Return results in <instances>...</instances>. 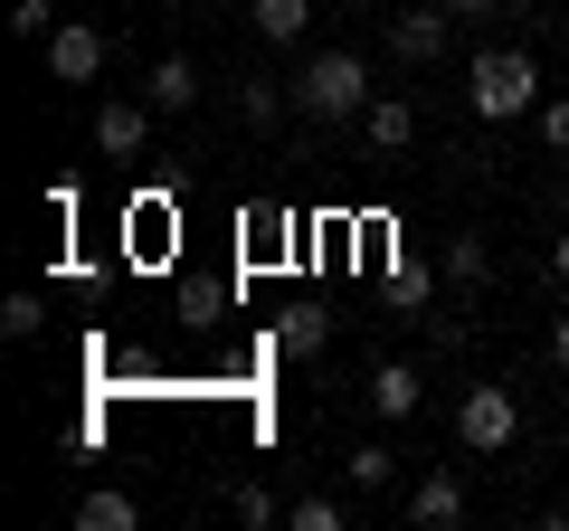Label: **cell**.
I'll use <instances>...</instances> for the list:
<instances>
[{
  "label": "cell",
  "mask_w": 569,
  "mask_h": 531,
  "mask_svg": "<svg viewBox=\"0 0 569 531\" xmlns=\"http://www.w3.org/2000/svg\"><path fill=\"white\" fill-rule=\"evenodd\" d=\"M370 96H380V86H370L361 48H313L305 77H295V114H305V123H361Z\"/></svg>",
  "instance_id": "6da1fadb"
},
{
  "label": "cell",
  "mask_w": 569,
  "mask_h": 531,
  "mask_svg": "<svg viewBox=\"0 0 569 531\" xmlns=\"http://www.w3.org/2000/svg\"><path fill=\"white\" fill-rule=\"evenodd\" d=\"M466 104H475L485 123L541 114V67H531V48H485V58L466 67Z\"/></svg>",
  "instance_id": "7a4b0ae2"
},
{
  "label": "cell",
  "mask_w": 569,
  "mask_h": 531,
  "mask_svg": "<svg viewBox=\"0 0 569 531\" xmlns=\"http://www.w3.org/2000/svg\"><path fill=\"white\" fill-rule=\"evenodd\" d=\"M456 437H466L475 455H503L512 437H522V399H512L503 380H485V389H466V399H456Z\"/></svg>",
  "instance_id": "3957f363"
},
{
  "label": "cell",
  "mask_w": 569,
  "mask_h": 531,
  "mask_svg": "<svg viewBox=\"0 0 569 531\" xmlns=\"http://www.w3.org/2000/svg\"><path fill=\"white\" fill-rule=\"evenodd\" d=\"M152 114H162L152 96H104L96 104V152L104 162H142L152 152Z\"/></svg>",
  "instance_id": "277c9868"
},
{
  "label": "cell",
  "mask_w": 569,
  "mask_h": 531,
  "mask_svg": "<svg viewBox=\"0 0 569 531\" xmlns=\"http://www.w3.org/2000/svg\"><path fill=\"white\" fill-rule=\"evenodd\" d=\"M39 58H48V86H96L114 48H104V29H96V20H58V39H48Z\"/></svg>",
  "instance_id": "5b68a950"
},
{
  "label": "cell",
  "mask_w": 569,
  "mask_h": 531,
  "mask_svg": "<svg viewBox=\"0 0 569 531\" xmlns=\"http://www.w3.org/2000/svg\"><path fill=\"white\" fill-rule=\"evenodd\" d=\"M447 39H456V10H447V0H427V10H399V20H389V58H399V67L447 58Z\"/></svg>",
  "instance_id": "8992f818"
},
{
  "label": "cell",
  "mask_w": 569,
  "mask_h": 531,
  "mask_svg": "<svg viewBox=\"0 0 569 531\" xmlns=\"http://www.w3.org/2000/svg\"><path fill=\"white\" fill-rule=\"evenodd\" d=\"M361 399H370V418H389V428H399V418H418V409H427V380H418V361H380Z\"/></svg>",
  "instance_id": "52a82bcc"
},
{
  "label": "cell",
  "mask_w": 569,
  "mask_h": 531,
  "mask_svg": "<svg viewBox=\"0 0 569 531\" xmlns=\"http://www.w3.org/2000/svg\"><path fill=\"white\" fill-rule=\"evenodd\" d=\"M408 522H418V531H456V522H466V484H456L447 465L418 474V484H408Z\"/></svg>",
  "instance_id": "ba28073f"
},
{
  "label": "cell",
  "mask_w": 569,
  "mask_h": 531,
  "mask_svg": "<svg viewBox=\"0 0 569 531\" xmlns=\"http://www.w3.org/2000/svg\"><path fill=\"white\" fill-rule=\"evenodd\" d=\"M361 143H370V152H408V143H418V104H408V96H370Z\"/></svg>",
  "instance_id": "9c48e42d"
},
{
  "label": "cell",
  "mask_w": 569,
  "mask_h": 531,
  "mask_svg": "<svg viewBox=\"0 0 569 531\" xmlns=\"http://www.w3.org/2000/svg\"><path fill=\"white\" fill-rule=\"evenodd\" d=\"M313 10H323V0H257L247 20H257L266 48H305V39H313Z\"/></svg>",
  "instance_id": "30bf717a"
},
{
  "label": "cell",
  "mask_w": 569,
  "mask_h": 531,
  "mask_svg": "<svg viewBox=\"0 0 569 531\" xmlns=\"http://www.w3.org/2000/svg\"><path fill=\"white\" fill-rule=\"evenodd\" d=\"M142 96L162 104V114H190V104H200V67H190L181 48H171V58H152V77H142Z\"/></svg>",
  "instance_id": "8fae6325"
},
{
  "label": "cell",
  "mask_w": 569,
  "mask_h": 531,
  "mask_svg": "<svg viewBox=\"0 0 569 531\" xmlns=\"http://www.w3.org/2000/svg\"><path fill=\"white\" fill-rule=\"evenodd\" d=\"M284 104H295V86H276V77H238V123H247V133H284Z\"/></svg>",
  "instance_id": "7c38bea8"
},
{
  "label": "cell",
  "mask_w": 569,
  "mask_h": 531,
  "mask_svg": "<svg viewBox=\"0 0 569 531\" xmlns=\"http://www.w3.org/2000/svg\"><path fill=\"white\" fill-rule=\"evenodd\" d=\"M276 351H284V361H323V351H332V313L295 304V313L276 323Z\"/></svg>",
  "instance_id": "4fadbf2b"
},
{
  "label": "cell",
  "mask_w": 569,
  "mask_h": 531,
  "mask_svg": "<svg viewBox=\"0 0 569 531\" xmlns=\"http://www.w3.org/2000/svg\"><path fill=\"white\" fill-rule=\"evenodd\" d=\"M447 285H493V247L485 238H475V228H466V238H447Z\"/></svg>",
  "instance_id": "5bb4252c"
},
{
  "label": "cell",
  "mask_w": 569,
  "mask_h": 531,
  "mask_svg": "<svg viewBox=\"0 0 569 531\" xmlns=\"http://www.w3.org/2000/svg\"><path fill=\"white\" fill-rule=\"evenodd\" d=\"M342 474H351L361 493H389V484H399V455H389V447H370V437H361V447L342 455Z\"/></svg>",
  "instance_id": "9a60e30c"
},
{
  "label": "cell",
  "mask_w": 569,
  "mask_h": 531,
  "mask_svg": "<svg viewBox=\"0 0 569 531\" xmlns=\"http://www.w3.org/2000/svg\"><path fill=\"white\" fill-rule=\"evenodd\" d=\"M133 522H142L133 493H86L77 503V531H133Z\"/></svg>",
  "instance_id": "2e32d148"
},
{
  "label": "cell",
  "mask_w": 569,
  "mask_h": 531,
  "mask_svg": "<svg viewBox=\"0 0 569 531\" xmlns=\"http://www.w3.org/2000/svg\"><path fill=\"white\" fill-rule=\"evenodd\" d=\"M0 332H10V342H39V332H48V294H39V285H20L10 304H0Z\"/></svg>",
  "instance_id": "e0dca14e"
},
{
  "label": "cell",
  "mask_w": 569,
  "mask_h": 531,
  "mask_svg": "<svg viewBox=\"0 0 569 531\" xmlns=\"http://www.w3.org/2000/svg\"><path fill=\"white\" fill-rule=\"evenodd\" d=\"M284 531H351V512L332 493H305V503H284Z\"/></svg>",
  "instance_id": "ac0fdd59"
},
{
  "label": "cell",
  "mask_w": 569,
  "mask_h": 531,
  "mask_svg": "<svg viewBox=\"0 0 569 531\" xmlns=\"http://www.w3.org/2000/svg\"><path fill=\"white\" fill-rule=\"evenodd\" d=\"M228 512H238L247 531H276V522H284V503H276L266 484H238V493H228Z\"/></svg>",
  "instance_id": "d6986e66"
},
{
  "label": "cell",
  "mask_w": 569,
  "mask_h": 531,
  "mask_svg": "<svg viewBox=\"0 0 569 531\" xmlns=\"http://www.w3.org/2000/svg\"><path fill=\"white\" fill-rule=\"evenodd\" d=\"M10 29H20L29 48H48V39H58V0H20V10H10Z\"/></svg>",
  "instance_id": "ffe728a7"
},
{
  "label": "cell",
  "mask_w": 569,
  "mask_h": 531,
  "mask_svg": "<svg viewBox=\"0 0 569 531\" xmlns=\"http://www.w3.org/2000/svg\"><path fill=\"white\" fill-rule=\"evenodd\" d=\"M427 294H437V275H427V266H399V275H389V304H399V313H418Z\"/></svg>",
  "instance_id": "44dd1931"
},
{
  "label": "cell",
  "mask_w": 569,
  "mask_h": 531,
  "mask_svg": "<svg viewBox=\"0 0 569 531\" xmlns=\"http://www.w3.org/2000/svg\"><path fill=\"white\" fill-rule=\"evenodd\" d=\"M541 143L569 162V96H541Z\"/></svg>",
  "instance_id": "7402d4cb"
},
{
  "label": "cell",
  "mask_w": 569,
  "mask_h": 531,
  "mask_svg": "<svg viewBox=\"0 0 569 531\" xmlns=\"http://www.w3.org/2000/svg\"><path fill=\"white\" fill-rule=\"evenodd\" d=\"M550 361L569 370V313H560V323H550Z\"/></svg>",
  "instance_id": "603a6c76"
},
{
  "label": "cell",
  "mask_w": 569,
  "mask_h": 531,
  "mask_svg": "<svg viewBox=\"0 0 569 531\" xmlns=\"http://www.w3.org/2000/svg\"><path fill=\"white\" fill-rule=\"evenodd\" d=\"M447 10H456V20H475V10H512V0H447Z\"/></svg>",
  "instance_id": "cb8c5ba5"
},
{
  "label": "cell",
  "mask_w": 569,
  "mask_h": 531,
  "mask_svg": "<svg viewBox=\"0 0 569 531\" xmlns=\"http://www.w3.org/2000/svg\"><path fill=\"white\" fill-rule=\"evenodd\" d=\"M550 275H560V285H569V238H550Z\"/></svg>",
  "instance_id": "d4e9b609"
},
{
  "label": "cell",
  "mask_w": 569,
  "mask_h": 531,
  "mask_svg": "<svg viewBox=\"0 0 569 531\" xmlns=\"http://www.w3.org/2000/svg\"><path fill=\"white\" fill-rule=\"evenodd\" d=\"M560 522H569V503H560Z\"/></svg>",
  "instance_id": "484cf974"
}]
</instances>
